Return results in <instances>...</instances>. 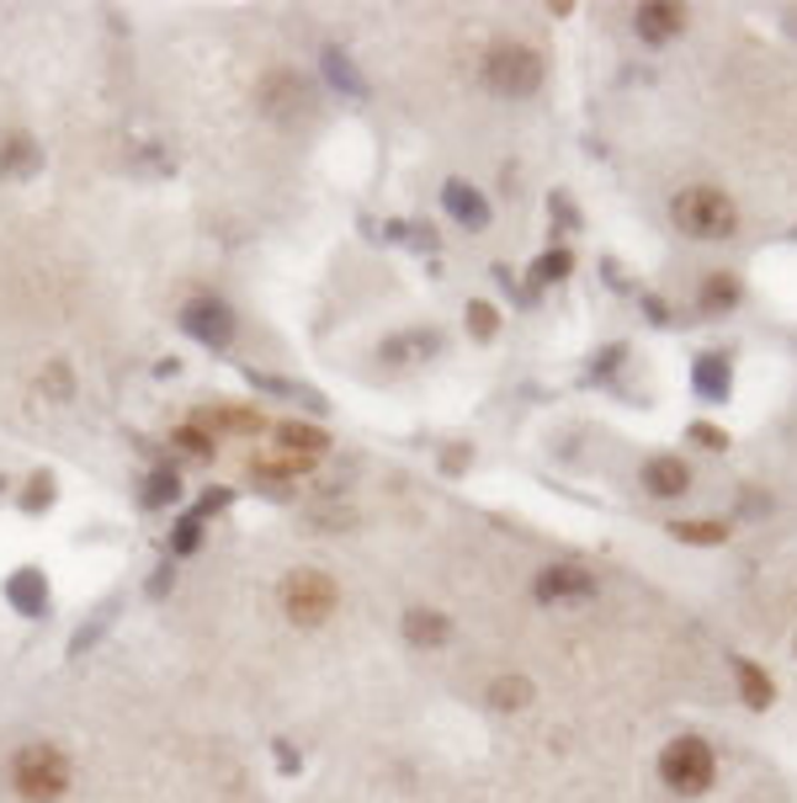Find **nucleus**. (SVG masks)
I'll use <instances>...</instances> for the list:
<instances>
[{
  "label": "nucleus",
  "instance_id": "f257e3e1",
  "mask_svg": "<svg viewBox=\"0 0 797 803\" xmlns=\"http://www.w3.org/2000/svg\"><path fill=\"white\" fill-rule=\"evenodd\" d=\"M11 787L22 793L27 803H53L64 799L70 787V755L49 745V740H32L22 751L11 755Z\"/></svg>",
  "mask_w": 797,
  "mask_h": 803
},
{
  "label": "nucleus",
  "instance_id": "f03ea898",
  "mask_svg": "<svg viewBox=\"0 0 797 803\" xmlns=\"http://www.w3.org/2000/svg\"><path fill=\"white\" fill-rule=\"evenodd\" d=\"M670 219H676L680 235H691V240H728L734 235V202L724 192H713V187H691V192H680L670 202Z\"/></svg>",
  "mask_w": 797,
  "mask_h": 803
},
{
  "label": "nucleus",
  "instance_id": "7ed1b4c3",
  "mask_svg": "<svg viewBox=\"0 0 797 803\" xmlns=\"http://www.w3.org/2000/svg\"><path fill=\"white\" fill-rule=\"evenodd\" d=\"M484 80L500 97H531L542 86V59L527 43H495L489 59H484Z\"/></svg>",
  "mask_w": 797,
  "mask_h": 803
},
{
  "label": "nucleus",
  "instance_id": "20e7f679",
  "mask_svg": "<svg viewBox=\"0 0 797 803\" xmlns=\"http://www.w3.org/2000/svg\"><path fill=\"white\" fill-rule=\"evenodd\" d=\"M713 745L707 740H697V734H680L676 745H665V755H659V777L670 782L676 793H707L713 787Z\"/></svg>",
  "mask_w": 797,
  "mask_h": 803
},
{
  "label": "nucleus",
  "instance_id": "39448f33",
  "mask_svg": "<svg viewBox=\"0 0 797 803\" xmlns=\"http://www.w3.org/2000/svg\"><path fill=\"white\" fill-rule=\"evenodd\" d=\"M340 591L330 575H319V569H298V575H288L282 581V612H288L292 623H303V628H315V623H325L330 612H336Z\"/></svg>",
  "mask_w": 797,
  "mask_h": 803
},
{
  "label": "nucleus",
  "instance_id": "423d86ee",
  "mask_svg": "<svg viewBox=\"0 0 797 803\" xmlns=\"http://www.w3.org/2000/svg\"><path fill=\"white\" fill-rule=\"evenodd\" d=\"M537 602L542 607H580V602H590L596 596V575L590 569H580V564H554V569H542L537 575Z\"/></svg>",
  "mask_w": 797,
  "mask_h": 803
},
{
  "label": "nucleus",
  "instance_id": "0eeeda50",
  "mask_svg": "<svg viewBox=\"0 0 797 803\" xmlns=\"http://www.w3.org/2000/svg\"><path fill=\"white\" fill-rule=\"evenodd\" d=\"M181 325H187V336H197L202 346H223L235 341V309L229 304H218V298H192L187 309H181Z\"/></svg>",
  "mask_w": 797,
  "mask_h": 803
},
{
  "label": "nucleus",
  "instance_id": "6e6552de",
  "mask_svg": "<svg viewBox=\"0 0 797 803\" xmlns=\"http://www.w3.org/2000/svg\"><path fill=\"white\" fill-rule=\"evenodd\" d=\"M6 602L22 612V617H43V612H49V581H43V569H17V575L6 581Z\"/></svg>",
  "mask_w": 797,
  "mask_h": 803
},
{
  "label": "nucleus",
  "instance_id": "1a4fd4ad",
  "mask_svg": "<svg viewBox=\"0 0 797 803\" xmlns=\"http://www.w3.org/2000/svg\"><path fill=\"white\" fill-rule=\"evenodd\" d=\"M441 202H447V214L458 224H468V229H489V202H484L468 181H447L441 187Z\"/></svg>",
  "mask_w": 797,
  "mask_h": 803
},
{
  "label": "nucleus",
  "instance_id": "9d476101",
  "mask_svg": "<svg viewBox=\"0 0 797 803\" xmlns=\"http://www.w3.org/2000/svg\"><path fill=\"white\" fill-rule=\"evenodd\" d=\"M447 633H452V623H447L436 607H410L405 612V638H410L415 650H441Z\"/></svg>",
  "mask_w": 797,
  "mask_h": 803
},
{
  "label": "nucleus",
  "instance_id": "9b49d317",
  "mask_svg": "<svg viewBox=\"0 0 797 803\" xmlns=\"http://www.w3.org/2000/svg\"><path fill=\"white\" fill-rule=\"evenodd\" d=\"M680 27H686V11H680V6H670V0L638 6V32H644L649 43H665V38H676Z\"/></svg>",
  "mask_w": 797,
  "mask_h": 803
},
{
  "label": "nucleus",
  "instance_id": "f8f14e48",
  "mask_svg": "<svg viewBox=\"0 0 797 803\" xmlns=\"http://www.w3.org/2000/svg\"><path fill=\"white\" fill-rule=\"evenodd\" d=\"M38 171V145L27 133H0V176H32Z\"/></svg>",
  "mask_w": 797,
  "mask_h": 803
},
{
  "label": "nucleus",
  "instance_id": "ddd939ff",
  "mask_svg": "<svg viewBox=\"0 0 797 803\" xmlns=\"http://www.w3.org/2000/svg\"><path fill=\"white\" fill-rule=\"evenodd\" d=\"M644 485H649V495H680V489L691 485V468L680 458H654L644 468Z\"/></svg>",
  "mask_w": 797,
  "mask_h": 803
},
{
  "label": "nucleus",
  "instance_id": "4468645a",
  "mask_svg": "<svg viewBox=\"0 0 797 803\" xmlns=\"http://www.w3.org/2000/svg\"><path fill=\"white\" fill-rule=\"evenodd\" d=\"M277 447H282V453H292V458L315 463L319 453L330 447V437H325L319 426H282V432H277Z\"/></svg>",
  "mask_w": 797,
  "mask_h": 803
},
{
  "label": "nucleus",
  "instance_id": "2eb2a0df",
  "mask_svg": "<svg viewBox=\"0 0 797 803\" xmlns=\"http://www.w3.org/2000/svg\"><path fill=\"white\" fill-rule=\"evenodd\" d=\"M728 384H734L728 357H724V351H707V357L697 363V394H701V399H728Z\"/></svg>",
  "mask_w": 797,
  "mask_h": 803
},
{
  "label": "nucleus",
  "instance_id": "dca6fc26",
  "mask_svg": "<svg viewBox=\"0 0 797 803\" xmlns=\"http://www.w3.org/2000/svg\"><path fill=\"white\" fill-rule=\"evenodd\" d=\"M734 676H739V692H745V703L749 707H771V676L755 665V660H734Z\"/></svg>",
  "mask_w": 797,
  "mask_h": 803
},
{
  "label": "nucleus",
  "instance_id": "f3484780",
  "mask_svg": "<svg viewBox=\"0 0 797 803\" xmlns=\"http://www.w3.org/2000/svg\"><path fill=\"white\" fill-rule=\"evenodd\" d=\"M670 533H676L680 543H724V537H728V522H713V516H697V522H676Z\"/></svg>",
  "mask_w": 797,
  "mask_h": 803
},
{
  "label": "nucleus",
  "instance_id": "a211bd4d",
  "mask_svg": "<svg viewBox=\"0 0 797 803\" xmlns=\"http://www.w3.org/2000/svg\"><path fill=\"white\" fill-rule=\"evenodd\" d=\"M569 267H575V261H569V250H548V256L537 261V277H531L527 298H537V288H542V282H564V277H569Z\"/></svg>",
  "mask_w": 797,
  "mask_h": 803
},
{
  "label": "nucleus",
  "instance_id": "6ab92c4d",
  "mask_svg": "<svg viewBox=\"0 0 797 803\" xmlns=\"http://www.w3.org/2000/svg\"><path fill=\"white\" fill-rule=\"evenodd\" d=\"M489 703L495 707H527L531 703V682H521V676H500V682L489 686Z\"/></svg>",
  "mask_w": 797,
  "mask_h": 803
},
{
  "label": "nucleus",
  "instance_id": "aec40b11",
  "mask_svg": "<svg viewBox=\"0 0 797 803\" xmlns=\"http://www.w3.org/2000/svg\"><path fill=\"white\" fill-rule=\"evenodd\" d=\"M734 298H739V282H734V277H707V282H701V309H707V315L728 309Z\"/></svg>",
  "mask_w": 797,
  "mask_h": 803
},
{
  "label": "nucleus",
  "instance_id": "412c9836",
  "mask_svg": "<svg viewBox=\"0 0 797 803\" xmlns=\"http://www.w3.org/2000/svg\"><path fill=\"white\" fill-rule=\"evenodd\" d=\"M181 495V479H176V468H155L145 485V506H166V500H176Z\"/></svg>",
  "mask_w": 797,
  "mask_h": 803
},
{
  "label": "nucleus",
  "instance_id": "4be33fe9",
  "mask_svg": "<svg viewBox=\"0 0 797 803\" xmlns=\"http://www.w3.org/2000/svg\"><path fill=\"white\" fill-rule=\"evenodd\" d=\"M325 70H330V80H336V86H346L351 97H362V91H367V86H362V75L351 70V59H346L340 49H330V53H325Z\"/></svg>",
  "mask_w": 797,
  "mask_h": 803
},
{
  "label": "nucleus",
  "instance_id": "5701e85b",
  "mask_svg": "<svg viewBox=\"0 0 797 803\" xmlns=\"http://www.w3.org/2000/svg\"><path fill=\"white\" fill-rule=\"evenodd\" d=\"M176 447L192 453V458H213V437H208L202 426H181V432H176Z\"/></svg>",
  "mask_w": 797,
  "mask_h": 803
},
{
  "label": "nucleus",
  "instance_id": "b1692460",
  "mask_svg": "<svg viewBox=\"0 0 797 803\" xmlns=\"http://www.w3.org/2000/svg\"><path fill=\"white\" fill-rule=\"evenodd\" d=\"M197 543H202V522H197V516H181V527L170 533V554H192Z\"/></svg>",
  "mask_w": 797,
  "mask_h": 803
},
{
  "label": "nucleus",
  "instance_id": "393cba45",
  "mask_svg": "<svg viewBox=\"0 0 797 803\" xmlns=\"http://www.w3.org/2000/svg\"><path fill=\"white\" fill-rule=\"evenodd\" d=\"M49 500H53V479H49V474H38V479L27 485L22 506H27V512H38V506H49Z\"/></svg>",
  "mask_w": 797,
  "mask_h": 803
},
{
  "label": "nucleus",
  "instance_id": "a878e982",
  "mask_svg": "<svg viewBox=\"0 0 797 803\" xmlns=\"http://www.w3.org/2000/svg\"><path fill=\"white\" fill-rule=\"evenodd\" d=\"M468 325H474V336L489 341V336H495V309H489V304H468Z\"/></svg>",
  "mask_w": 797,
  "mask_h": 803
},
{
  "label": "nucleus",
  "instance_id": "bb28decb",
  "mask_svg": "<svg viewBox=\"0 0 797 803\" xmlns=\"http://www.w3.org/2000/svg\"><path fill=\"white\" fill-rule=\"evenodd\" d=\"M691 437H697L701 447H728V437L718 432V426H707V420H697V426H691Z\"/></svg>",
  "mask_w": 797,
  "mask_h": 803
},
{
  "label": "nucleus",
  "instance_id": "cd10ccee",
  "mask_svg": "<svg viewBox=\"0 0 797 803\" xmlns=\"http://www.w3.org/2000/svg\"><path fill=\"white\" fill-rule=\"evenodd\" d=\"M218 506H229V489H208V495H202V500H197V522H202V516L208 512H218Z\"/></svg>",
  "mask_w": 797,
  "mask_h": 803
},
{
  "label": "nucleus",
  "instance_id": "c85d7f7f",
  "mask_svg": "<svg viewBox=\"0 0 797 803\" xmlns=\"http://www.w3.org/2000/svg\"><path fill=\"white\" fill-rule=\"evenodd\" d=\"M170 585H176V564H166V569H160V575L149 581V596H166Z\"/></svg>",
  "mask_w": 797,
  "mask_h": 803
},
{
  "label": "nucleus",
  "instance_id": "c756f323",
  "mask_svg": "<svg viewBox=\"0 0 797 803\" xmlns=\"http://www.w3.org/2000/svg\"><path fill=\"white\" fill-rule=\"evenodd\" d=\"M277 761H282V772H298V755H292V745H277Z\"/></svg>",
  "mask_w": 797,
  "mask_h": 803
}]
</instances>
